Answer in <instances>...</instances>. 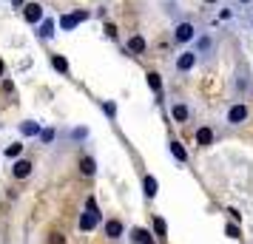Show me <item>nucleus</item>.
I'll list each match as a JSON object with an SVG mask.
<instances>
[{"instance_id": "nucleus-29", "label": "nucleus", "mask_w": 253, "mask_h": 244, "mask_svg": "<svg viewBox=\"0 0 253 244\" xmlns=\"http://www.w3.org/2000/svg\"><path fill=\"white\" fill-rule=\"evenodd\" d=\"M230 3H233V6H236V9L242 12V9H248V6H251L253 0H230Z\"/></svg>"}, {"instance_id": "nucleus-27", "label": "nucleus", "mask_w": 253, "mask_h": 244, "mask_svg": "<svg viewBox=\"0 0 253 244\" xmlns=\"http://www.w3.org/2000/svg\"><path fill=\"white\" fill-rule=\"evenodd\" d=\"M40 139H43V142H51V139H54V128H48V131H40Z\"/></svg>"}, {"instance_id": "nucleus-31", "label": "nucleus", "mask_w": 253, "mask_h": 244, "mask_svg": "<svg viewBox=\"0 0 253 244\" xmlns=\"http://www.w3.org/2000/svg\"><path fill=\"white\" fill-rule=\"evenodd\" d=\"M205 6H219V3H225V0H202Z\"/></svg>"}, {"instance_id": "nucleus-1", "label": "nucleus", "mask_w": 253, "mask_h": 244, "mask_svg": "<svg viewBox=\"0 0 253 244\" xmlns=\"http://www.w3.org/2000/svg\"><path fill=\"white\" fill-rule=\"evenodd\" d=\"M230 91L236 94V100H245V97L253 94V74H251L245 60H239L233 74H230Z\"/></svg>"}, {"instance_id": "nucleus-25", "label": "nucleus", "mask_w": 253, "mask_h": 244, "mask_svg": "<svg viewBox=\"0 0 253 244\" xmlns=\"http://www.w3.org/2000/svg\"><path fill=\"white\" fill-rule=\"evenodd\" d=\"M225 233H228V239H242L239 227H236V224H230V221H228V227H225Z\"/></svg>"}, {"instance_id": "nucleus-28", "label": "nucleus", "mask_w": 253, "mask_h": 244, "mask_svg": "<svg viewBox=\"0 0 253 244\" xmlns=\"http://www.w3.org/2000/svg\"><path fill=\"white\" fill-rule=\"evenodd\" d=\"M48 244H66V239H63V233H51V239H48Z\"/></svg>"}, {"instance_id": "nucleus-2", "label": "nucleus", "mask_w": 253, "mask_h": 244, "mask_svg": "<svg viewBox=\"0 0 253 244\" xmlns=\"http://www.w3.org/2000/svg\"><path fill=\"white\" fill-rule=\"evenodd\" d=\"M173 43L179 48H188V46H194V40L199 37V26H196L194 17H176L173 20Z\"/></svg>"}, {"instance_id": "nucleus-13", "label": "nucleus", "mask_w": 253, "mask_h": 244, "mask_svg": "<svg viewBox=\"0 0 253 244\" xmlns=\"http://www.w3.org/2000/svg\"><path fill=\"white\" fill-rule=\"evenodd\" d=\"M148 51V43H145V37L142 35H131L128 37V54H145Z\"/></svg>"}, {"instance_id": "nucleus-26", "label": "nucleus", "mask_w": 253, "mask_h": 244, "mask_svg": "<svg viewBox=\"0 0 253 244\" xmlns=\"http://www.w3.org/2000/svg\"><path fill=\"white\" fill-rule=\"evenodd\" d=\"M103 111H105V116H108V119H114V116H117L114 103H103Z\"/></svg>"}, {"instance_id": "nucleus-33", "label": "nucleus", "mask_w": 253, "mask_h": 244, "mask_svg": "<svg viewBox=\"0 0 253 244\" xmlns=\"http://www.w3.org/2000/svg\"><path fill=\"white\" fill-rule=\"evenodd\" d=\"M3 74H6V63H3V60H0V77H3Z\"/></svg>"}, {"instance_id": "nucleus-16", "label": "nucleus", "mask_w": 253, "mask_h": 244, "mask_svg": "<svg viewBox=\"0 0 253 244\" xmlns=\"http://www.w3.org/2000/svg\"><path fill=\"white\" fill-rule=\"evenodd\" d=\"M128 236H131V244H148L151 242V233L145 227H134Z\"/></svg>"}, {"instance_id": "nucleus-34", "label": "nucleus", "mask_w": 253, "mask_h": 244, "mask_svg": "<svg viewBox=\"0 0 253 244\" xmlns=\"http://www.w3.org/2000/svg\"><path fill=\"white\" fill-rule=\"evenodd\" d=\"M148 244H154V242H148Z\"/></svg>"}, {"instance_id": "nucleus-23", "label": "nucleus", "mask_w": 253, "mask_h": 244, "mask_svg": "<svg viewBox=\"0 0 253 244\" xmlns=\"http://www.w3.org/2000/svg\"><path fill=\"white\" fill-rule=\"evenodd\" d=\"M20 151H23V145H20V142H14V145H9L3 153H6L9 159H17V156H20Z\"/></svg>"}, {"instance_id": "nucleus-19", "label": "nucleus", "mask_w": 253, "mask_h": 244, "mask_svg": "<svg viewBox=\"0 0 253 244\" xmlns=\"http://www.w3.org/2000/svg\"><path fill=\"white\" fill-rule=\"evenodd\" d=\"M20 134H23V137H37V134H40V125L32 122V119H26V122H20Z\"/></svg>"}, {"instance_id": "nucleus-10", "label": "nucleus", "mask_w": 253, "mask_h": 244, "mask_svg": "<svg viewBox=\"0 0 253 244\" xmlns=\"http://www.w3.org/2000/svg\"><path fill=\"white\" fill-rule=\"evenodd\" d=\"M20 12H23V20L29 26H37L40 20H43V6H40V3H26Z\"/></svg>"}, {"instance_id": "nucleus-7", "label": "nucleus", "mask_w": 253, "mask_h": 244, "mask_svg": "<svg viewBox=\"0 0 253 244\" xmlns=\"http://www.w3.org/2000/svg\"><path fill=\"white\" fill-rule=\"evenodd\" d=\"M191 116H194V111H191L188 100H171V119L176 125H188Z\"/></svg>"}, {"instance_id": "nucleus-6", "label": "nucleus", "mask_w": 253, "mask_h": 244, "mask_svg": "<svg viewBox=\"0 0 253 244\" xmlns=\"http://www.w3.org/2000/svg\"><path fill=\"white\" fill-rule=\"evenodd\" d=\"M103 236L108 242H123V239H126V224H123V219H117V216L105 219L103 221Z\"/></svg>"}, {"instance_id": "nucleus-3", "label": "nucleus", "mask_w": 253, "mask_h": 244, "mask_svg": "<svg viewBox=\"0 0 253 244\" xmlns=\"http://www.w3.org/2000/svg\"><path fill=\"white\" fill-rule=\"evenodd\" d=\"M196 51V57L202 60V63H213V57H216V48H219V40L213 32H199V37L194 40V46H191Z\"/></svg>"}, {"instance_id": "nucleus-17", "label": "nucleus", "mask_w": 253, "mask_h": 244, "mask_svg": "<svg viewBox=\"0 0 253 244\" xmlns=\"http://www.w3.org/2000/svg\"><path fill=\"white\" fill-rule=\"evenodd\" d=\"M51 35H54V23H51V20H40V23H37V37H40V40H48Z\"/></svg>"}, {"instance_id": "nucleus-11", "label": "nucleus", "mask_w": 253, "mask_h": 244, "mask_svg": "<svg viewBox=\"0 0 253 244\" xmlns=\"http://www.w3.org/2000/svg\"><path fill=\"white\" fill-rule=\"evenodd\" d=\"M213 142H216V134H213L211 125H199V128H196V145H199V148H211Z\"/></svg>"}, {"instance_id": "nucleus-30", "label": "nucleus", "mask_w": 253, "mask_h": 244, "mask_svg": "<svg viewBox=\"0 0 253 244\" xmlns=\"http://www.w3.org/2000/svg\"><path fill=\"white\" fill-rule=\"evenodd\" d=\"M233 14H236V12H230V9H222V14H219V17H222V20H230Z\"/></svg>"}, {"instance_id": "nucleus-8", "label": "nucleus", "mask_w": 253, "mask_h": 244, "mask_svg": "<svg viewBox=\"0 0 253 244\" xmlns=\"http://www.w3.org/2000/svg\"><path fill=\"white\" fill-rule=\"evenodd\" d=\"M100 221H103V216H100V208H85L80 213V230L83 233H91L94 227H100Z\"/></svg>"}, {"instance_id": "nucleus-9", "label": "nucleus", "mask_w": 253, "mask_h": 244, "mask_svg": "<svg viewBox=\"0 0 253 244\" xmlns=\"http://www.w3.org/2000/svg\"><path fill=\"white\" fill-rule=\"evenodd\" d=\"M9 174H12L14 179H29V176L35 174V162H32V159H14Z\"/></svg>"}, {"instance_id": "nucleus-22", "label": "nucleus", "mask_w": 253, "mask_h": 244, "mask_svg": "<svg viewBox=\"0 0 253 244\" xmlns=\"http://www.w3.org/2000/svg\"><path fill=\"white\" fill-rule=\"evenodd\" d=\"M154 230H157V239H162V242H165V236H168V227H165V221H162L160 216H154Z\"/></svg>"}, {"instance_id": "nucleus-24", "label": "nucleus", "mask_w": 253, "mask_h": 244, "mask_svg": "<svg viewBox=\"0 0 253 244\" xmlns=\"http://www.w3.org/2000/svg\"><path fill=\"white\" fill-rule=\"evenodd\" d=\"M105 37H108V40H120V29H117L114 23H105Z\"/></svg>"}, {"instance_id": "nucleus-18", "label": "nucleus", "mask_w": 253, "mask_h": 244, "mask_svg": "<svg viewBox=\"0 0 253 244\" xmlns=\"http://www.w3.org/2000/svg\"><path fill=\"white\" fill-rule=\"evenodd\" d=\"M145 80H148L151 91L160 94V97H162V77H160V74H157V71H148V74H145Z\"/></svg>"}, {"instance_id": "nucleus-4", "label": "nucleus", "mask_w": 253, "mask_h": 244, "mask_svg": "<svg viewBox=\"0 0 253 244\" xmlns=\"http://www.w3.org/2000/svg\"><path fill=\"white\" fill-rule=\"evenodd\" d=\"M248 119H251V105L245 103V100H233V103L225 108V122L233 125V128H242Z\"/></svg>"}, {"instance_id": "nucleus-5", "label": "nucleus", "mask_w": 253, "mask_h": 244, "mask_svg": "<svg viewBox=\"0 0 253 244\" xmlns=\"http://www.w3.org/2000/svg\"><path fill=\"white\" fill-rule=\"evenodd\" d=\"M196 63H199V57H196V51L191 46L182 48L176 57H173V74H179V77H185V74H191V71L196 69Z\"/></svg>"}, {"instance_id": "nucleus-15", "label": "nucleus", "mask_w": 253, "mask_h": 244, "mask_svg": "<svg viewBox=\"0 0 253 244\" xmlns=\"http://www.w3.org/2000/svg\"><path fill=\"white\" fill-rule=\"evenodd\" d=\"M142 193H145V199H154V196H157V179H154L151 174L142 176Z\"/></svg>"}, {"instance_id": "nucleus-32", "label": "nucleus", "mask_w": 253, "mask_h": 244, "mask_svg": "<svg viewBox=\"0 0 253 244\" xmlns=\"http://www.w3.org/2000/svg\"><path fill=\"white\" fill-rule=\"evenodd\" d=\"M12 3H14V9H23L26 6V0H12Z\"/></svg>"}, {"instance_id": "nucleus-14", "label": "nucleus", "mask_w": 253, "mask_h": 244, "mask_svg": "<svg viewBox=\"0 0 253 244\" xmlns=\"http://www.w3.org/2000/svg\"><path fill=\"white\" fill-rule=\"evenodd\" d=\"M80 174L85 176V179H91V176L97 174V159H94V156H88V153L80 156Z\"/></svg>"}, {"instance_id": "nucleus-20", "label": "nucleus", "mask_w": 253, "mask_h": 244, "mask_svg": "<svg viewBox=\"0 0 253 244\" xmlns=\"http://www.w3.org/2000/svg\"><path fill=\"white\" fill-rule=\"evenodd\" d=\"M51 66H54V71H60V74H69V63H66L63 54H51Z\"/></svg>"}, {"instance_id": "nucleus-12", "label": "nucleus", "mask_w": 253, "mask_h": 244, "mask_svg": "<svg viewBox=\"0 0 253 244\" xmlns=\"http://www.w3.org/2000/svg\"><path fill=\"white\" fill-rule=\"evenodd\" d=\"M168 151H171V156L176 159V162H182V165L191 162V153L185 151V145H182L179 139H171V142H168Z\"/></svg>"}, {"instance_id": "nucleus-21", "label": "nucleus", "mask_w": 253, "mask_h": 244, "mask_svg": "<svg viewBox=\"0 0 253 244\" xmlns=\"http://www.w3.org/2000/svg\"><path fill=\"white\" fill-rule=\"evenodd\" d=\"M242 26L253 32V3L248 6V9H242Z\"/></svg>"}]
</instances>
